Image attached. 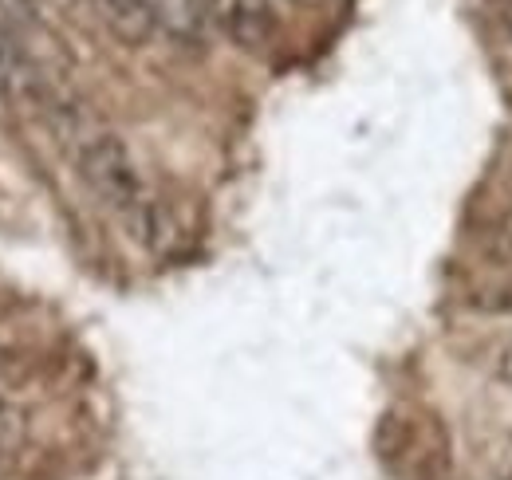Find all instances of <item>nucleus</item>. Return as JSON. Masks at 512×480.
<instances>
[{"mask_svg": "<svg viewBox=\"0 0 512 480\" xmlns=\"http://www.w3.org/2000/svg\"><path fill=\"white\" fill-rule=\"evenodd\" d=\"M48 107H52V126L64 138L83 185L111 213H119L127 221L130 237L142 240L146 248H158L162 237L170 233V221H166L162 205L150 197V189L138 174L130 150L123 146V138L111 134L107 126H99L91 115H83L75 103H56L52 99Z\"/></svg>", "mask_w": 512, "mask_h": 480, "instance_id": "nucleus-1", "label": "nucleus"}, {"mask_svg": "<svg viewBox=\"0 0 512 480\" xmlns=\"http://www.w3.org/2000/svg\"><path fill=\"white\" fill-rule=\"evenodd\" d=\"M205 16L213 24H221L241 48H264L276 32V16H272V0H201Z\"/></svg>", "mask_w": 512, "mask_h": 480, "instance_id": "nucleus-2", "label": "nucleus"}, {"mask_svg": "<svg viewBox=\"0 0 512 480\" xmlns=\"http://www.w3.org/2000/svg\"><path fill=\"white\" fill-rule=\"evenodd\" d=\"M0 95H44V71L20 36L0 32Z\"/></svg>", "mask_w": 512, "mask_h": 480, "instance_id": "nucleus-3", "label": "nucleus"}, {"mask_svg": "<svg viewBox=\"0 0 512 480\" xmlns=\"http://www.w3.org/2000/svg\"><path fill=\"white\" fill-rule=\"evenodd\" d=\"M91 8L123 44H146L158 28L150 0H91Z\"/></svg>", "mask_w": 512, "mask_h": 480, "instance_id": "nucleus-4", "label": "nucleus"}, {"mask_svg": "<svg viewBox=\"0 0 512 480\" xmlns=\"http://www.w3.org/2000/svg\"><path fill=\"white\" fill-rule=\"evenodd\" d=\"M40 24V4L36 0H0V32L24 36Z\"/></svg>", "mask_w": 512, "mask_h": 480, "instance_id": "nucleus-5", "label": "nucleus"}, {"mask_svg": "<svg viewBox=\"0 0 512 480\" xmlns=\"http://www.w3.org/2000/svg\"><path fill=\"white\" fill-rule=\"evenodd\" d=\"M493 8H497V16H501L505 32L512 36V0H493Z\"/></svg>", "mask_w": 512, "mask_h": 480, "instance_id": "nucleus-6", "label": "nucleus"}, {"mask_svg": "<svg viewBox=\"0 0 512 480\" xmlns=\"http://www.w3.org/2000/svg\"><path fill=\"white\" fill-rule=\"evenodd\" d=\"M284 4H296V8H320L323 0H284Z\"/></svg>", "mask_w": 512, "mask_h": 480, "instance_id": "nucleus-7", "label": "nucleus"}, {"mask_svg": "<svg viewBox=\"0 0 512 480\" xmlns=\"http://www.w3.org/2000/svg\"><path fill=\"white\" fill-rule=\"evenodd\" d=\"M501 374L512 382V347H509V355H505V362H501Z\"/></svg>", "mask_w": 512, "mask_h": 480, "instance_id": "nucleus-8", "label": "nucleus"}, {"mask_svg": "<svg viewBox=\"0 0 512 480\" xmlns=\"http://www.w3.org/2000/svg\"><path fill=\"white\" fill-rule=\"evenodd\" d=\"M505 473H512V441H509V469H505Z\"/></svg>", "mask_w": 512, "mask_h": 480, "instance_id": "nucleus-9", "label": "nucleus"}, {"mask_svg": "<svg viewBox=\"0 0 512 480\" xmlns=\"http://www.w3.org/2000/svg\"><path fill=\"white\" fill-rule=\"evenodd\" d=\"M501 480H512V473H505V477H501Z\"/></svg>", "mask_w": 512, "mask_h": 480, "instance_id": "nucleus-10", "label": "nucleus"}, {"mask_svg": "<svg viewBox=\"0 0 512 480\" xmlns=\"http://www.w3.org/2000/svg\"><path fill=\"white\" fill-rule=\"evenodd\" d=\"M0 362H4V351H0Z\"/></svg>", "mask_w": 512, "mask_h": 480, "instance_id": "nucleus-11", "label": "nucleus"}]
</instances>
